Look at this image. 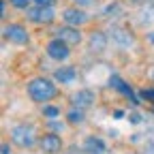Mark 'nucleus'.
Segmentation results:
<instances>
[{
	"label": "nucleus",
	"instance_id": "obj_21",
	"mask_svg": "<svg viewBox=\"0 0 154 154\" xmlns=\"http://www.w3.org/2000/svg\"><path fill=\"white\" fill-rule=\"evenodd\" d=\"M71 154H86V150H84V148H82V150H79V148H73Z\"/></svg>",
	"mask_w": 154,
	"mask_h": 154
},
{
	"label": "nucleus",
	"instance_id": "obj_13",
	"mask_svg": "<svg viewBox=\"0 0 154 154\" xmlns=\"http://www.w3.org/2000/svg\"><path fill=\"white\" fill-rule=\"evenodd\" d=\"M88 43H90V49H92V51H103L105 45H107V36H105L103 32H92Z\"/></svg>",
	"mask_w": 154,
	"mask_h": 154
},
{
	"label": "nucleus",
	"instance_id": "obj_14",
	"mask_svg": "<svg viewBox=\"0 0 154 154\" xmlns=\"http://www.w3.org/2000/svg\"><path fill=\"white\" fill-rule=\"evenodd\" d=\"M66 120H69V124H75V126H77V124H82V122L86 120V113H84L82 107H75V105H73V107L66 111Z\"/></svg>",
	"mask_w": 154,
	"mask_h": 154
},
{
	"label": "nucleus",
	"instance_id": "obj_12",
	"mask_svg": "<svg viewBox=\"0 0 154 154\" xmlns=\"http://www.w3.org/2000/svg\"><path fill=\"white\" fill-rule=\"evenodd\" d=\"M54 77L60 84H71L75 77H77V71L73 69V66H62V69H58L56 73H54Z\"/></svg>",
	"mask_w": 154,
	"mask_h": 154
},
{
	"label": "nucleus",
	"instance_id": "obj_2",
	"mask_svg": "<svg viewBox=\"0 0 154 154\" xmlns=\"http://www.w3.org/2000/svg\"><path fill=\"white\" fill-rule=\"evenodd\" d=\"M11 139L17 148H32L34 146V128L28 124H17L11 128Z\"/></svg>",
	"mask_w": 154,
	"mask_h": 154
},
{
	"label": "nucleus",
	"instance_id": "obj_20",
	"mask_svg": "<svg viewBox=\"0 0 154 154\" xmlns=\"http://www.w3.org/2000/svg\"><path fill=\"white\" fill-rule=\"evenodd\" d=\"M75 2L79 5V7H84V5H90V2H94V0H75Z\"/></svg>",
	"mask_w": 154,
	"mask_h": 154
},
{
	"label": "nucleus",
	"instance_id": "obj_6",
	"mask_svg": "<svg viewBox=\"0 0 154 154\" xmlns=\"http://www.w3.org/2000/svg\"><path fill=\"white\" fill-rule=\"evenodd\" d=\"M38 146H41V150L45 154H58L62 150V139L58 137L56 133H47V135H43V137L38 139Z\"/></svg>",
	"mask_w": 154,
	"mask_h": 154
},
{
	"label": "nucleus",
	"instance_id": "obj_11",
	"mask_svg": "<svg viewBox=\"0 0 154 154\" xmlns=\"http://www.w3.org/2000/svg\"><path fill=\"white\" fill-rule=\"evenodd\" d=\"M84 150H86V154H103L105 152V141L101 139V137H88L86 141H84Z\"/></svg>",
	"mask_w": 154,
	"mask_h": 154
},
{
	"label": "nucleus",
	"instance_id": "obj_1",
	"mask_svg": "<svg viewBox=\"0 0 154 154\" xmlns=\"http://www.w3.org/2000/svg\"><path fill=\"white\" fill-rule=\"evenodd\" d=\"M56 94H58V90H56L54 82L47 79V77H34L28 84V96L34 103H49Z\"/></svg>",
	"mask_w": 154,
	"mask_h": 154
},
{
	"label": "nucleus",
	"instance_id": "obj_10",
	"mask_svg": "<svg viewBox=\"0 0 154 154\" xmlns=\"http://www.w3.org/2000/svg\"><path fill=\"white\" fill-rule=\"evenodd\" d=\"M71 103H73L75 107L86 109V107H90V105L94 103V94H92L90 90H77V92L71 96Z\"/></svg>",
	"mask_w": 154,
	"mask_h": 154
},
{
	"label": "nucleus",
	"instance_id": "obj_3",
	"mask_svg": "<svg viewBox=\"0 0 154 154\" xmlns=\"http://www.w3.org/2000/svg\"><path fill=\"white\" fill-rule=\"evenodd\" d=\"M26 17L34 24H51L56 17V11H54V7H36L34 5L26 11Z\"/></svg>",
	"mask_w": 154,
	"mask_h": 154
},
{
	"label": "nucleus",
	"instance_id": "obj_22",
	"mask_svg": "<svg viewBox=\"0 0 154 154\" xmlns=\"http://www.w3.org/2000/svg\"><path fill=\"white\" fill-rule=\"evenodd\" d=\"M11 152V146L9 143H2V154H9Z\"/></svg>",
	"mask_w": 154,
	"mask_h": 154
},
{
	"label": "nucleus",
	"instance_id": "obj_16",
	"mask_svg": "<svg viewBox=\"0 0 154 154\" xmlns=\"http://www.w3.org/2000/svg\"><path fill=\"white\" fill-rule=\"evenodd\" d=\"M43 116H45V118H49V120H54V118L60 116V109L54 107V105H47V107H43Z\"/></svg>",
	"mask_w": 154,
	"mask_h": 154
},
{
	"label": "nucleus",
	"instance_id": "obj_17",
	"mask_svg": "<svg viewBox=\"0 0 154 154\" xmlns=\"http://www.w3.org/2000/svg\"><path fill=\"white\" fill-rule=\"evenodd\" d=\"M139 96H141L143 101H148V103H154V90H152V88L141 90V92H139Z\"/></svg>",
	"mask_w": 154,
	"mask_h": 154
},
{
	"label": "nucleus",
	"instance_id": "obj_15",
	"mask_svg": "<svg viewBox=\"0 0 154 154\" xmlns=\"http://www.w3.org/2000/svg\"><path fill=\"white\" fill-rule=\"evenodd\" d=\"M113 41H116V43H120L122 47H128V45L133 43V36L126 34L122 28H116V32H113Z\"/></svg>",
	"mask_w": 154,
	"mask_h": 154
},
{
	"label": "nucleus",
	"instance_id": "obj_4",
	"mask_svg": "<svg viewBox=\"0 0 154 154\" xmlns=\"http://www.w3.org/2000/svg\"><path fill=\"white\" fill-rule=\"evenodd\" d=\"M5 38L13 45H28V30L19 24H7L5 26Z\"/></svg>",
	"mask_w": 154,
	"mask_h": 154
},
{
	"label": "nucleus",
	"instance_id": "obj_24",
	"mask_svg": "<svg viewBox=\"0 0 154 154\" xmlns=\"http://www.w3.org/2000/svg\"><path fill=\"white\" fill-rule=\"evenodd\" d=\"M131 2H146V0H131Z\"/></svg>",
	"mask_w": 154,
	"mask_h": 154
},
{
	"label": "nucleus",
	"instance_id": "obj_19",
	"mask_svg": "<svg viewBox=\"0 0 154 154\" xmlns=\"http://www.w3.org/2000/svg\"><path fill=\"white\" fill-rule=\"evenodd\" d=\"M32 2H34L36 7H54L56 0H32Z\"/></svg>",
	"mask_w": 154,
	"mask_h": 154
},
{
	"label": "nucleus",
	"instance_id": "obj_18",
	"mask_svg": "<svg viewBox=\"0 0 154 154\" xmlns=\"http://www.w3.org/2000/svg\"><path fill=\"white\" fill-rule=\"evenodd\" d=\"M9 2H11L15 9H28V5L32 2V0H9Z\"/></svg>",
	"mask_w": 154,
	"mask_h": 154
},
{
	"label": "nucleus",
	"instance_id": "obj_8",
	"mask_svg": "<svg viewBox=\"0 0 154 154\" xmlns=\"http://www.w3.org/2000/svg\"><path fill=\"white\" fill-rule=\"evenodd\" d=\"M62 17H64V22H66L69 26H82V24L88 22V13L82 11L79 7H69V9H64Z\"/></svg>",
	"mask_w": 154,
	"mask_h": 154
},
{
	"label": "nucleus",
	"instance_id": "obj_7",
	"mask_svg": "<svg viewBox=\"0 0 154 154\" xmlns=\"http://www.w3.org/2000/svg\"><path fill=\"white\" fill-rule=\"evenodd\" d=\"M56 38H60V41H64L66 45H79L82 43V32L77 28H71V26H64V28H56L54 30Z\"/></svg>",
	"mask_w": 154,
	"mask_h": 154
},
{
	"label": "nucleus",
	"instance_id": "obj_25",
	"mask_svg": "<svg viewBox=\"0 0 154 154\" xmlns=\"http://www.w3.org/2000/svg\"><path fill=\"white\" fill-rule=\"evenodd\" d=\"M152 113H154V107H152Z\"/></svg>",
	"mask_w": 154,
	"mask_h": 154
},
{
	"label": "nucleus",
	"instance_id": "obj_5",
	"mask_svg": "<svg viewBox=\"0 0 154 154\" xmlns=\"http://www.w3.org/2000/svg\"><path fill=\"white\" fill-rule=\"evenodd\" d=\"M71 54V45H66L64 41H60V38H51V41L47 43V56L54 58V60H66Z\"/></svg>",
	"mask_w": 154,
	"mask_h": 154
},
{
	"label": "nucleus",
	"instance_id": "obj_9",
	"mask_svg": "<svg viewBox=\"0 0 154 154\" xmlns=\"http://www.w3.org/2000/svg\"><path fill=\"white\" fill-rule=\"evenodd\" d=\"M109 86H111L113 90H118V92H122V94L126 96V99H128V101H133V103H137V101H139V99H137V96H135V94H133V90H131V86H128V84H126V82L122 79V77H118V75H113V77H111V79H109Z\"/></svg>",
	"mask_w": 154,
	"mask_h": 154
},
{
	"label": "nucleus",
	"instance_id": "obj_23",
	"mask_svg": "<svg viewBox=\"0 0 154 154\" xmlns=\"http://www.w3.org/2000/svg\"><path fill=\"white\" fill-rule=\"evenodd\" d=\"M148 41H150V43H152V45H154V30H152V32H150V34H148Z\"/></svg>",
	"mask_w": 154,
	"mask_h": 154
},
{
	"label": "nucleus",
	"instance_id": "obj_26",
	"mask_svg": "<svg viewBox=\"0 0 154 154\" xmlns=\"http://www.w3.org/2000/svg\"><path fill=\"white\" fill-rule=\"evenodd\" d=\"M152 75H154V71H152Z\"/></svg>",
	"mask_w": 154,
	"mask_h": 154
}]
</instances>
